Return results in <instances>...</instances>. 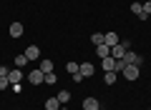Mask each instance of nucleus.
I'll list each match as a JSON object with an SVG mask.
<instances>
[{
	"mask_svg": "<svg viewBox=\"0 0 151 110\" xmlns=\"http://www.w3.org/2000/svg\"><path fill=\"white\" fill-rule=\"evenodd\" d=\"M25 80H28L30 85H43V83H45V73H43L40 68H35V70H30V73L25 75Z\"/></svg>",
	"mask_w": 151,
	"mask_h": 110,
	"instance_id": "obj_1",
	"label": "nucleus"
},
{
	"mask_svg": "<svg viewBox=\"0 0 151 110\" xmlns=\"http://www.w3.org/2000/svg\"><path fill=\"white\" fill-rule=\"evenodd\" d=\"M126 50H129V43L121 40L119 45H113V48H111V58H113V60H121V58L126 55Z\"/></svg>",
	"mask_w": 151,
	"mask_h": 110,
	"instance_id": "obj_2",
	"label": "nucleus"
},
{
	"mask_svg": "<svg viewBox=\"0 0 151 110\" xmlns=\"http://www.w3.org/2000/svg\"><path fill=\"white\" fill-rule=\"evenodd\" d=\"M124 63H126V65H141V63H144V58H141V55H136V53L129 48V50H126V55H124Z\"/></svg>",
	"mask_w": 151,
	"mask_h": 110,
	"instance_id": "obj_3",
	"label": "nucleus"
},
{
	"mask_svg": "<svg viewBox=\"0 0 151 110\" xmlns=\"http://www.w3.org/2000/svg\"><path fill=\"white\" fill-rule=\"evenodd\" d=\"M23 55H25L28 60H33V63H35V60H40V48H38V45H28Z\"/></svg>",
	"mask_w": 151,
	"mask_h": 110,
	"instance_id": "obj_4",
	"label": "nucleus"
},
{
	"mask_svg": "<svg viewBox=\"0 0 151 110\" xmlns=\"http://www.w3.org/2000/svg\"><path fill=\"white\" fill-rule=\"evenodd\" d=\"M121 75H124L126 80H136L139 78V65H126V68L121 70Z\"/></svg>",
	"mask_w": 151,
	"mask_h": 110,
	"instance_id": "obj_5",
	"label": "nucleus"
},
{
	"mask_svg": "<svg viewBox=\"0 0 151 110\" xmlns=\"http://www.w3.org/2000/svg\"><path fill=\"white\" fill-rule=\"evenodd\" d=\"M23 78H25V73H23L20 68H13L10 73H8V80H10V85H15V83H20Z\"/></svg>",
	"mask_w": 151,
	"mask_h": 110,
	"instance_id": "obj_6",
	"label": "nucleus"
},
{
	"mask_svg": "<svg viewBox=\"0 0 151 110\" xmlns=\"http://www.w3.org/2000/svg\"><path fill=\"white\" fill-rule=\"evenodd\" d=\"M83 110H101V103L93 95H88V98H83Z\"/></svg>",
	"mask_w": 151,
	"mask_h": 110,
	"instance_id": "obj_7",
	"label": "nucleus"
},
{
	"mask_svg": "<svg viewBox=\"0 0 151 110\" xmlns=\"http://www.w3.org/2000/svg\"><path fill=\"white\" fill-rule=\"evenodd\" d=\"M78 73H81L83 78H91V75L96 73V68H93V63H81L78 65Z\"/></svg>",
	"mask_w": 151,
	"mask_h": 110,
	"instance_id": "obj_8",
	"label": "nucleus"
},
{
	"mask_svg": "<svg viewBox=\"0 0 151 110\" xmlns=\"http://www.w3.org/2000/svg\"><path fill=\"white\" fill-rule=\"evenodd\" d=\"M103 43H106L108 48H113V45H119V43H121V38L116 35V33H103Z\"/></svg>",
	"mask_w": 151,
	"mask_h": 110,
	"instance_id": "obj_9",
	"label": "nucleus"
},
{
	"mask_svg": "<svg viewBox=\"0 0 151 110\" xmlns=\"http://www.w3.org/2000/svg\"><path fill=\"white\" fill-rule=\"evenodd\" d=\"M101 68H103V73H111V70L116 73V60L108 55V58H103V60H101Z\"/></svg>",
	"mask_w": 151,
	"mask_h": 110,
	"instance_id": "obj_10",
	"label": "nucleus"
},
{
	"mask_svg": "<svg viewBox=\"0 0 151 110\" xmlns=\"http://www.w3.org/2000/svg\"><path fill=\"white\" fill-rule=\"evenodd\" d=\"M23 30H25V28H23V23H13V25H10V30H8V33H10V35H13V38L18 40V38H23Z\"/></svg>",
	"mask_w": 151,
	"mask_h": 110,
	"instance_id": "obj_11",
	"label": "nucleus"
},
{
	"mask_svg": "<svg viewBox=\"0 0 151 110\" xmlns=\"http://www.w3.org/2000/svg\"><path fill=\"white\" fill-rule=\"evenodd\" d=\"M60 108H63V105H60V100L55 98V95L45 100V110H60Z\"/></svg>",
	"mask_w": 151,
	"mask_h": 110,
	"instance_id": "obj_12",
	"label": "nucleus"
},
{
	"mask_svg": "<svg viewBox=\"0 0 151 110\" xmlns=\"http://www.w3.org/2000/svg\"><path fill=\"white\" fill-rule=\"evenodd\" d=\"M38 68L43 70V73H53V70H55V65H53V60H48V58H45V60H40V65H38Z\"/></svg>",
	"mask_w": 151,
	"mask_h": 110,
	"instance_id": "obj_13",
	"label": "nucleus"
},
{
	"mask_svg": "<svg viewBox=\"0 0 151 110\" xmlns=\"http://www.w3.org/2000/svg\"><path fill=\"white\" fill-rule=\"evenodd\" d=\"M96 53H98V58H108V55H111V48L106 45V43H103V45H96Z\"/></svg>",
	"mask_w": 151,
	"mask_h": 110,
	"instance_id": "obj_14",
	"label": "nucleus"
},
{
	"mask_svg": "<svg viewBox=\"0 0 151 110\" xmlns=\"http://www.w3.org/2000/svg\"><path fill=\"white\" fill-rule=\"evenodd\" d=\"M55 98L60 100V105H65V103H70V93H68V90H60V93L55 95Z\"/></svg>",
	"mask_w": 151,
	"mask_h": 110,
	"instance_id": "obj_15",
	"label": "nucleus"
},
{
	"mask_svg": "<svg viewBox=\"0 0 151 110\" xmlns=\"http://www.w3.org/2000/svg\"><path fill=\"white\" fill-rule=\"evenodd\" d=\"M116 75H119V73H113V70H111V73H103V83L113 85V83H116Z\"/></svg>",
	"mask_w": 151,
	"mask_h": 110,
	"instance_id": "obj_16",
	"label": "nucleus"
},
{
	"mask_svg": "<svg viewBox=\"0 0 151 110\" xmlns=\"http://www.w3.org/2000/svg\"><path fill=\"white\" fill-rule=\"evenodd\" d=\"M55 83H58V75H55V70H53V73H45V83H43V85H55Z\"/></svg>",
	"mask_w": 151,
	"mask_h": 110,
	"instance_id": "obj_17",
	"label": "nucleus"
},
{
	"mask_svg": "<svg viewBox=\"0 0 151 110\" xmlns=\"http://www.w3.org/2000/svg\"><path fill=\"white\" fill-rule=\"evenodd\" d=\"M91 43H93V45H103V33H93V35H91Z\"/></svg>",
	"mask_w": 151,
	"mask_h": 110,
	"instance_id": "obj_18",
	"label": "nucleus"
},
{
	"mask_svg": "<svg viewBox=\"0 0 151 110\" xmlns=\"http://www.w3.org/2000/svg\"><path fill=\"white\" fill-rule=\"evenodd\" d=\"M131 13H136V15H141V13H144V5H141L139 0H136V3H131Z\"/></svg>",
	"mask_w": 151,
	"mask_h": 110,
	"instance_id": "obj_19",
	"label": "nucleus"
},
{
	"mask_svg": "<svg viewBox=\"0 0 151 110\" xmlns=\"http://www.w3.org/2000/svg\"><path fill=\"white\" fill-rule=\"evenodd\" d=\"M25 63H28V58H25V55H15V68H23Z\"/></svg>",
	"mask_w": 151,
	"mask_h": 110,
	"instance_id": "obj_20",
	"label": "nucleus"
},
{
	"mask_svg": "<svg viewBox=\"0 0 151 110\" xmlns=\"http://www.w3.org/2000/svg\"><path fill=\"white\" fill-rule=\"evenodd\" d=\"M65 70H68L70 75H76V73H78V63H68V65H65Z\"/></svg>",
	"mask_w": 151,
	"mask_h": 110,
	"instance_id": "obj_21",
	"label": "nucleus"
},
{
	"mask_svg": "<svg viewBox=\"0 0 151 110\" xmlns=\"http://www.w3.org/2000/svg\"><path fill=\"white\" fill-rule=\"evenodd\" d=\"M8 85H10V80H8V78H5V75H0V90H5V88H8Z\"/></svg>",
	"mask_w": 151,
	"mask_h": 110,
	"instance_id": "obj_22",
	"label": "nucleus"
},
{
	"mask_svg": "<svg viewBox=\"0 0 151 110\" xmlns=\"http://www.w3.org/2000/svg\"><path fill=\"white\" fill-rule=\"evenodd\" d=\"M141 5H144V13H146V15H151V0H146V3H141Z\"/></svg>",
	"mask_w": 151,
	"mask_h": 110,
	"instance_id": "obj_23",
	"label": "nucleus"
},
{
	"mask_svg": "<svg viewBox=\"0 0 151 110\" xmlns=\"http://www.w3.org/2000/svg\"><path fill=\"white\" fill-rule=\"evenodd\" d=\"M8 73H10V68H5V65H0V75H5V78H8Z\"/></svg>",
	"mask_w": 151,
	"mask_h": 110,
	"instance_id": "obj_24",
	"label": "nucleus"
},
{
	"mask_svg": "<svg viewBox=\"0 0 151 110\" xmlns=\"http://www.w3.org/2000/svg\"><path fill=\"white\" fill-rule=\"evenodd\" d=\"M60 110H65V108H60Z\"/></svg>",
	"mask_w": 151,
	"mask_h": 110,
	"instance_id": "obj_25",
	"label": "nucleus"
},
{
	"mask_svg": "<svg viewBox=\"0 0 151 110\" xmlns=\"http://www.w3.org/2000/svg\"><path fill=\"white\" fill-rule=\"evenodd\" d=\"M149 110H151V108H149Z\"/></svg>",
	"mask_w": 151,
	"mask_h": 110,
	"instance_id": "obj_26",
	"label": "nucleus"
}]
</instances>
